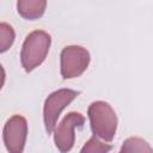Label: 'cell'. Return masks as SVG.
I'll return each mask as SVG.
<instances>
[{"label": "cell", "instance_id": "obj_1", "mask_svg": "<svg viewBox=\"0 0 153 153\" xmlns=\"http://www.w3.org/2000/svg\"><path fill=\"white\" fill-rule=\"evenodd\" d=\"M87 116L93 135L111 142L117 130V116L112 106L103 100H96L90 104Z\"/></svg>", "mask_w": 153, "mask_h": 153}, {"label": "cell", "instance_id": "obj_2", "mask_svg": "<svg viewBox=\"0 0 153 153\" xmlns=\"http://www.w3.org/2000/svg\"><path fill=\"white\" fill-rule=\"evenodd\" d=\"M50 44L51 37L43 30H35L26 36L20 51V62L25 72H32L45 60Z\"/></svg>", "mask_w": 153, "mask_h": 153}, {"label": "cell", "instance_id": "obj_3", "mask_svg": "<svg viewBox=\"0 0 153 153\" xmlns=\"http://www.w3.org/2000/svg\"><path fill=\"white\" fill-rule=\"evenodd\" d=\"M79 94L80 92L75 90L60 88L47 97L43 106V121L48 134L53 133L62 110L67 108Z\"/></svg>", "mask_w": 153, "mask_h": 153}, {"label": "cell", "instance_id": "obj_4", "mask_svg": "<svg viewBox=\"0 0 153 153\" xmlns=\"http://www.w3.org/2000/svg\"><path fill=\"white\" fill-rule=\"evenodd\" d=\"M90 53L80 45H67L60 56V72L63 79L80 76L88 67Z\"/></svg>", "mask_w": 153, "mask_h": 153}, {"label": "cell", "instance_id": "obj_5", "mask_svg": "<svg viewBox=\"0 0 153 153\" xmlns=\"http://www.w3.org/2000/svg\"><path fill=\"white\" fill-rule=\"evenodd\" d=\"M85 123V117L80 112H69L60 122L57 127L54 128V142L57 149L62 153L69 152L75 141V128H81Z\"/></svg>", "mask_w": 153, "mask_h": 153}, {"label": "cell", "instance_id": "obj_6", "mask_svg": "<svg viewBox=\"0 0 153 153\" xmlns=\"http://www.w3.org/2000/svg\"><path fill=\"white\" fill-rule=\"evenodd\" d=\"M27 137V122L20 115H13L7 120L2 130L5 147L11 153H22Z\"/></svg>", "mask_w": 153, "mask_h": 153}, {"label": "cell", "instance_id": "obj_7", "mask_svg": "<svg viewBox=\"0 0 153 153\" xmlns=\"http://www.w3.org/2000/svg\"><path fill=\"white\" fill-rule=\"evenodd\" d=\"M47 8V0H18L17 11L20 17L26 20H36L41 18Z\"/></svg>", "mask_w": 153, "mask_h": 153}, {"label": "cell", "instance_id": "obj_8", "mask_svg": "<svg viewBox=\"0 0 153 153\" xmlns=\"http://www.w3.org/2000/svg\"><path fill=\"white\" fill-rule=\"evenodd\" d=\"M122 153H133V152H139V153H149L152 152V147L149 143L137 136L128 137L127 140L123 141L122 147L120 149Z\"/></svg>", "mask_w": 153, "mask_h": 153}, {"label": "cell", "instance_id": "obj_9", "mask_svg": "<svg viewBox=\"0 0 153 153\" xmlns=\"http://www.w3.org/2000/svg\"><path fill=\"white\" fill-rule=\"evenodd\" d=\"M16 38V32L13 27L4 22H0V53L7 51Z\"/></svg>", "mask_w": 153, "mask_h": 153}, {"label": "cell", "instance_id": "obj_10", "mask_svg": "<svg viewBox=\"0 0 153 153\" xmlns=\"http://www.w3.org/2000/svg\"><path fill=\"white\" fill-rule=\"evenodd\" d=\"M112 149L111 145L104 143L99 140V137H97L96 135H93L81 148V153H106Z\"/></svg>", "mask_w": 153, "mask_h": 153}, {"label": "cell", "instance_id": "obj_11", "mask_svg": "<svg viewBox=\"0 0 153 153\" xmlns=\"http://www.w3.org/2000/svg\"><path fill=\"white\" fill-rule=\"evenodd\" d=\"M5 79H6V73H5L4 67L0 65V90L2 88V86L5 84Z\"/></svg>", "mask_w": 153, "mask_h": 153}]
</instances>
